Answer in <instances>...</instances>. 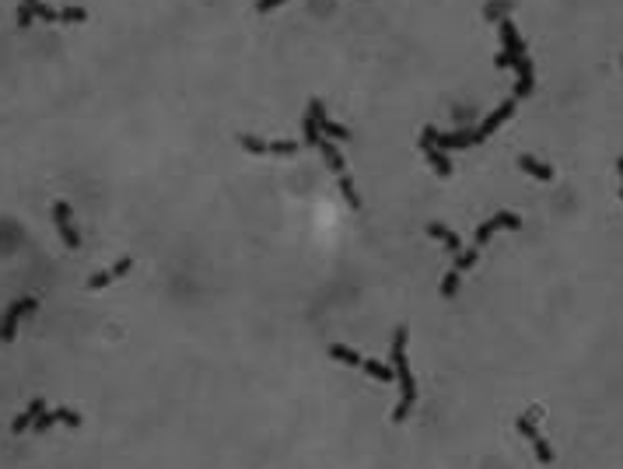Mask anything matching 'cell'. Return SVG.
<instances>
[{
	"label": "cell",
	"instance_id": "24",
	"mask_svg": "<svg viewBox=\"0 0 623 469\" xmlns=\"http://www.w3.org/2000/svg\"><path fill=\"white\" fill-rule=\"evenodd\" d=\"M32 21H35V11H32L28 0H21V8H18V28H28Z\"/></svg>",
	"mask_w": 623,
	"mask_h": 469
},
{
	"label": "cell",
	"instance_id": "3",
	"mask_svg": "<svg viewBox=\"0 0 623 469\" xmlns=\"http://www.w3.org/2000/svg\"><path fill=\"white\" fill-rule=\"evenodd\" d=\"M329 358L333 361H340V364H350V368H361L368 378H375V382H396V371L389 368V364H382V361H375V358H361L354 347H343V343H333L329 347Z\"/></svg>",
	"mask_w": 623,
	"mask_h": 469
},
{
	"label": "cell",
	"instance_id": "18",
	"mask_svg": "<svg viewBox=\"0 0 623 469\" xmlns=\"http://www.w3.org/2000/svg\"><path fill=\"white\" fill-rule=\"evenodd\" d=\"M427 235H431L435 242H441V246H445L452 256H459V252H462V242L455 239V235H452V231H448L441 221H431V224H427Z\"/></svg>",
	"mask_w": 623,
	"mask_h": 469
},
{
	"label": "cell",
	"instance_id": "14",
	"mask_svg": "<svg viewBox=\"0 0 623 469\" xmlns=\"http://www.w3.org/2000/svg\"><path fill=\"white\" fill-rule=\"evenodd\" d=\"M512 116H515V98H508V102H501V105H497V109H494V112L487 116V120L480 123L477 137H480V140H487V137H490L494 130H501L504 123H508V120H512Z\"/></svg>",
	"mask_w": 623,
	"mask_h": 469
},
{
	"label": "cell",
	"instance_id": "15",
	"mask_svg": "<svg viewBox=\"0 0 623 469\" xmlns=\"http://www.w3.org/2000/svg\"><path fill=\"white\" fill-rule=\"evenodd\" d=\"M445 154L448 151H462V147H473V144H480V137H477V130H459V133H438L435 130V137H431Z\"/></svg>",
	"mask_w": 623,
	"mask_h": 469
},
{
	"label": "cell",
	"instance_id": "20",
	"mask_svg": "<svg viewBox=\"0 0 623 469\" xmlns=\"http://www.w3.org/2000/svg\"><path fill=\"white\" fill-rule=\"evenodd\" d=\"M477 259H480V249H477V246H473V249H462V252L455 256V266H452V270L466 273V270H473V266H477Z\"/></svg>",
	"mask_w": 623,
	"mask_h": 469
},
{
	"label": "cell",
	"instance_id": "10",
	"mask_svg": "<svg viewBox=\"0 0 623 469\" xmlns=\"http://www.w3.org/2000/svg\"><path fill=\"white\" fill-rule=\"evenodd\" d=\"M305 116H308V120L319 127V133H323V137H329V140H347V137H350V130H347V127L333 123L329 116H326V105H323L319 98H312V102H308V112H305Z\"/></svg>",
	"mask_w": 623,
	"mask_h": 469
},
{
	"label": "cell",
	"instance_id": "2",
	"mask_svg": "<svg viewBox=\"0 0 623 469\" xmlns=\"http://www.w3.org/2000/svg\"><path fill=\"white\" fill-rule=\"evenodd\" d=\"M316 147H319V154H323V162L329 165V172L336 175V186H340V193H343V200H347V207H354V210H361V197H358V186H354V179H350V172H347V162H343V154H340L336 140L323 137V140H319Z\"/></svg>",
	"mask_w": 623,
	"mask_h": 469
},
{
	"label": "cell",
	"instance_id": "19",
	"mask_svg": "<svg viewBox=\"0 0 623 469\" xmlns=\"http://www.w3.org/2000/svg\"><path fill=\"white\" fill-rule=\"evenodd\" d=\"M518 168H522L525 175L539 179V182H554V168H550V165H543V162H536L532 154H522V158H518Z\"/></svg>",
	"mask_w": 623,
	"mask_h": 469
},
{
	"label": "cell",
	"instance_id": "11",
	"mask_svg": "<svg viewBox=\"0 0 623 469\" xmlns=\"http://www.w3.org/2000/svg\"><path fill=\"white\" fill-rule=\"evenodd\" d=\"M515 427H518V435L532 445V452H536V459L543 462V466H550L554 462V448H550V441L543 438L539 431H536V424H532V417H518L515 420Z\"/></svg>",
	"mask_w": 623,
	"mask_h": 469
},
{
	"label": "cell",
	"instance_id": "25",
	"mask_svg": "<svg viewBox=\"0 0 623 469\" xmlns=\"http://www.w3.org/2000/svg\"><path fill=\"white\" fill-rule=\"evenodd\" d=\"M287 0H256V11L259 14H270V11H277V8H284Z\"/></svg>",
	"mask_w": 623,
	"mask_h": 469
},
{
	"label": "cell",
	"instance_id": "4",
	"mask_svg": "<svg viewBox=\"0 0 623 469\" xmlns=\"http://www.w3.org/2000/svg\"><path fill=\"white\" fill-rule=\"evenodd\" d=\"M35 308H39V298H32V294L11 301V308L4 312V319H0V343H11V340L18 336V326H21L28 316H35Z\"/></svg>",
	"mask_w": 623,
	"mask_h": 469
},
{
	"label": "cell",
	"instance_id": "21",
	"mask_svg": "<svg viewBox=\"0 0 623 469\" xmlns=\"http://www.w3.org/2000/svg\"><path fill=\"white\" fill-rule=\"evenodd\" d=\"M81 21H88L85 8H63L60 11V25H81Z\"/></svg>",
	"mask_w": 623,
	"mask_h": 469
},
{
	"label": "cell",
	"instance_id": "26",
	"mask_svg": "<svg viewBox=\"0 0 623 469\" xmlns=\"http://www.w3.org/2000/svg\"><path fill=\"white\" fill-rule=\"evenodd\" d=\"M616 168H620V179H623V158H620V162H616Z\"/></svg>",
	"mask_w": 623,
	"mask_h": 469
},
{
	"label": "cell",
	"instance_id": "12",
	"mask_svg": "<svg viewBox=\"0 0 623 469\" xmlns=\"http://www.w3.org/2000/svg\"><path fill=\"white\" fill-rule=\"evenodd\" d=\"M130 270H133V256H123V259H116L112 266H105V270L91 273V277H88V291H102V287L116 284L120 277H127Z\"/></svg>",
	"mask_w": 623,
	"mask_h": 469
},
{
	"label": "cell",
	"instance_id": "7",
	"mask_svg": "<svg viewBox=\"0 0 623 469\" xmlns=\"http://www.w3.org/2000/svg\"><path fill=\"white\" fill-rule=\"evenodd\" d=\"M431 137H435V127H424V133H420V151H424L427 165L435 168V175L448 179V175H452V158H448V154H445V151H441Z\"/></svg>",
	"mask_w": 623,
	"mask_h": 469
},
{
	"label": "cell",
	"instance_id": "5",
	"mask_svg": "<svg viewBox=\"0 0 623 469\" xmlns=\"http://www.w3.org/2000/svg\"><path fill=\"white\" fill-rule=\"evenodd\" d=\"M501 43H504V50L494 60L497 67H515L525 56V43H522V35H518V28H515L512 18H501Z\"/></svg>",
	"mask_w": 623,
	"mask_h": 469
},
{
	"label": "cell",
	"instance_id": "16",
	"mask_svg": "<svg viewBox=\"0 0 623 469\" xmlns=\"http://www.w3.org/2000/svg\"><path fill=\"white\" fill-rule=\"evenodd\" d=\"M515 74H518V85H515V102H518V98H529V95L536 91V70H532V60L522 56V60L515 63Z\"/></svg>",
	"mask_w": 623,
	"mask_h": 469
},
{
	"label": "cell",
	"instance_id": "27",
	"mask_svg": "<svg viewBox=\"0 0 623 469\" xmlns=\"http://www.w3.org/2000/svg\"><path fill=\"white\" fill-rule=\"evenodd\" d=\"M620 200H623V189H620Z\"/></svg>",
	"mask_w": 623,
	"mask_h": 469
},
{
	"label": "cell",
	"instance_id": "22",
	"mask_svg": "<svg viewBox=\"0 0 623 469\" xmlns=\"http://www.w3.org/2000/svg\"><path fill=\"white\" fill-rule=\"evenodd\" d=\"M455 291H459V270H448V273H445V281H441V294H445V298H452Z\"/></svg>",
	"mask_w": 623,
	"mask_h": 469
},
{
	"label": "cell",
	"instance_id": "9",
	"mask_svg": "<svg viewBox=\"0 0 623 469\" xmlns=\"http://www.w3.org/2000/svg\"><path fill=\"white\" fill-rule=\"evenodd\" d=\"M53 221H56V231H60V239H63L67 249L81 246V231H77V224H74V207L67 200H56L53 204Z\"/></svg>",
	"mask_w": 623,
	"mask_h": 469
},
{
	"label": "cell",
	"instance_id": "17",
	"mask_svg": "<svg viewBox=\"0 0 623 469\" xmlns=\"http://www.w3.org/2000/svg\"><path fill=\"white\" fill-rule=\"evenodd\" d=\"M43 413H46V400H32V403H28V406H25V410H21L18 417H14L11 431H14V435H25L28 427H32V424H35L39 417H43Z\"/></svg>",
	"mask_w": 623,
	"mask_h": 469
},
{
	"label": "cell",
	"instance_id": "8",
	"mask_svg": "<svg viewBox=\"0 0 623 469\" xmlns=\"http://www.w3.org/2000/svg\"><path fill=\"white\" fill-rule=\"evenodd\" d=\"M501 228L515 231V228H522V217H518V214H512V210H497L494 217H487V221L477 228V235H473V246H477V249H480V246H487V242L494 239V231H501Z\"/></svg>",
	"mask_w": 623,
	"mask_h": 469
},
{
	"label": "cell",
	"instance_id": "13",
	"mask_svg": "<svg viewBox=\"0 0 623 469\" xmlns=\"http://www.w3.org/2000/svg\"><path fill=\"white\" fill-rule=\"evenodd\" d=\"M56 424H63V427H81V413L77 410H67V406H60V410H46L43 417H39L35 424H32V431L35 435H43V431H50V427H56Z\"/></svg>",
	"mask_w": 623,
	"mask_h": 469
},
{
	"label": "cell",
	"instance_id": "1",
	"mask_svg": "<svg viewBox=\"0 0 623 469\" xmlns=\"http://www.w3.org/2000/svg\"><path fill=\"white\" fill-rule=\"evenodd\" d=\"M406 340H410V329L400 326L393 333V371H396V382H400V403L393 410V420L403 424L413 406H417V382H413V371H410V358H406Z\"/></svg>",
	"mask_w": 623,
	"mask_h": 469
},
{
	"label": "cell",
	"instance_id": "6",
	"mask_svg": "<svg viewBox=\"0 0 623 469\" xmlns=\"http://www.w3.org/2000/svg\"><path fill=\"white\" fill-rule=\"evenodd\" d=\"M239 147L249 151V154H274V158H294V154L301 151V144H294V140H274V144H266V140H259L252 133H242L239 137Z\"/></svg>",
	"mask_w": 623,
	"mask_h": 469
},
{
	"label": "cell",
	"instance_id": "23",
	"mask_svg": "<svg viewBox=\"0 0 623 469\" xmlns=\"http://www.w3.org/2000/svg\"><path fill=\"white\" fill-rule=\"evenodd\" d=\"M319 140H323L319 127H316V123H312V120H308V116H305V144H308V147H316Z\"/></svg>",
	"mask_w": 623,
	"mask_h": 469
}]
</instances>
